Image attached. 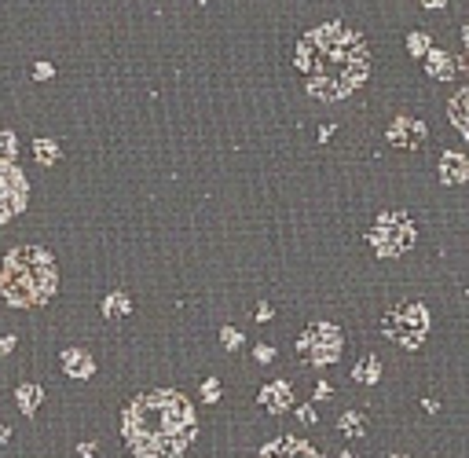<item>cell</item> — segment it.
<instances>
[{
  "label": "cell",
  "mask_w": 469,
  "mask_h": 458,
  "mask_svg": "<svg viewBox=\"0 0 469 458\" xmlns=\"http://www.w3.org/2000/svg\"><path fill=\"white\" fill-rule=\"evenodd\" d=\"M389 458H407V455H403V451H396V455H389Z\"/></svg>",
  "instance_id": "cell-34"
},
{
  "label": "cell",
  "mask_w": 469,
  "mask_h": 458,
  "mask_svg": "<svg viewBox=\"0 0 469 458\" xmlns=\"http://www.w3.org/2000/svg\"><path fill=\"white\" fill-rule=\"evenodd\" d=\"M447 118H451V125L469 140V84L447 103Z\"/></svg>",
  "instance_id": "cell-13"
},
{
  "label": "cell",
  "mask_w": 469,
  "mask_h": 458,
  "mask_svg": "<svg viewBox=\"0 0 469 458\" xmlns=\"http://www.w3.org/2000/svg\"><path fill=\"white\" fill-rule=\"evenodd\" d=\"M381 330H385L389 341H396V345L414 352V348L425 345V334H429V308L418 304V301L389 308L385 319H381Z\"/></svg>",
  "instance_id": "cell-4"
},
{
  "label": "cell",
  "mask_w": 469,
  "mask_h": 458,
  "mask_svg": "<svg viewBox=\"0 0 469 458\" xmlns=\"http://www.w3.org/2000/svg\"><path fill=\"white\" fill-rule=\"evenodd\" d=\"M297 70L315 99H348L370 73V48L356 29L341 23H323L297 45Z\"/></svg>",
  "instance_id": "cell-1"
},
{
  "label": "cell",
  "mask_w": 469,
  "mask_h": 458,
  "mask_svg": "<svg viewBox=\"0 0 469 458\" xmlns=\"http://www.w3.org/2000/svg\"><path fill=\"white\" fill-rule=\"evenodd\" d=\"M19 151V140H15V132H0V162H12Z\"/></svg>",
  "instance_id": "cell-20"
},
{
  "label": "cell",
  "mask_w": 469,
  "mask_h": 458,
  "mask_svg": "<svg viewBox=\"0 0 469 458\" xmlns=\"http://www.w3.org/2000/svg\"><path fill=\"white\" fill-rule=\"evenodd\" d=\"M341 348H345V337H341V330L334 323H312V326H304L301 337H297V356L312 359L315 367L337 363Z\"/></svg>",
  "instance_id": "cell-6"
},
{
  "label": "cell",
  "mask_w": 469,
  "mask_h": 458,
  "mask_svg": "<svg viewBox=\"0 0 469 458\" xmlns=\"http://www.w3.org/2000/svg\"><path fill=\"white\" fill-rule=\"evenodd\" d=\"M62 370H67L70 378H92L95 374V363H92V356L84 352V348H62Z\"/></svg>",
  "instance_id": "cell-12"
},
{
  "label": "cell",
  "mask_w": 469,
  "mask_h": 458,
  "mask_svg": "<svg viewBox=\"0 0 469 458\" xmlns=\"http://www.w3.org/2000/svg\"><path fill=\"white\" fill-rule=\"evenodd\" d=\"M261 403H264V411H272V414L290 411V403H293L290 381H268V385L261 389Z\"/></svg>",
  "instance_id": "cell-10"
},
{
  "label": "cell",
  "mask_w": 469,
  "mask_h": 458,
  "mask_svg": "<svg viewBox=\"0 0 469 458\" xmlns=\"http://www.w3.org/2000/svg\"><path fill=\"white\" fill-rule=\"evenodd\" d=\"M429 73H433V77H455V59L451 56H444V51H433V56H429Z\"/></svg>",
  "instance_id": "cell-18"
},
{
  "label": "cell",
  "mask_w": 469,
  "mask_h": 458,
  "mask_svg": "<svg viewBox=\"0 0 469 458\" xmlns=\"http://www.w3.org/2000/svg\"><path fill=\"white\" fill-rule=\"evenodd\" d=\"M257 458H323L312 444L297 440V436H279V440L264 444Z\"/></svg>",
  "instance_id": "cell-9"
},
{
  "label": "cell",
  "mask_w": 469,
  "mask_h": 458,
  "mask_svg": "<svg viewBox=\"0 0 469 458\" xmlns=\"http://www.w3.org/2000/svg\"><path fill=\"white\" fill-rule=\"evenodd\" d=\"M337 429L348 436V440H359V436H367V418L359 411H345L341 414V422H337Z\"/></svg>",
  "instance_id": "cell-16"
},
{
  "label": "cell",
  "mask_w": 469,
  "mask_h": 458,
  "mask_svg": "<svg viewBox=\"0 0 469 458\" xmlns=\"http://www.w3.org/2000/svg\"><path fill=\"white\" fill-rule=\"evenodd\" d=\"M297 418H301L304 425H315V407H308V403H304V407H297Z\"/></svg>",
  "instance_id": "cell-25"
},
{
  "label": "cell",
  "mask_w": 469,
  "mask_h": 458,
  "mask_svg": "<svg viewBox=\"0 0 469 458\" xmlns=\"http://www.w3.org/2000/svg\"><path fill=\"white\" fill-rule=\"evenodd\" d=\"M440 180H444L447 187L466 184V180H469V158L455 154V151H444V158H440Z\"/></svg>",
  "instance_id": "cell-11"
},
{
  "label": "cell",
  "mask_w": 469,
  "mask_h": 458,
  "mask_svg": "<svg viewBox=\"0 0 469 458\" xmlns=\"http://www.w3.org/2000/svg\"><path fill=\"white\" fill-rule=\"evenodd\" d=\"M414 224L407 213H381L374 220V228L367 231V242L374 246L378 257H396V253H407L414 246Z\"/></svg>",
  "instance_id": "cell-5"
},
{
  "label": "cell",
  "mask_w": 469,
  "mask_h": 458,
  "mask_svg": "<svg viewBox=\"0 0 469 458\" xmlns=\"http://www.w3.org/2000/svg\"><path fill=\"white\" fill-rule=\"evenodd\" d=\"M220 341H224V348H228V352H239V348H242V334H239L234 326H224V330H220Z\"/></svg>",
  "instance_id": "cell-21"
},
{
  "label": "cell",
  "mask_w": 469,
  "mask_h": 458,
  "mask_svg": "<svg viewBox=\"0 0 469 458\" xmlns=\"http://www.w3.org/2000/svg\"><path fill=\"white\" fill-rule=\"evenodd\" d=\"M15 348V337H0V352H12Z\"/></svg>",
  "instance_id": "cell-30"
},
{
  "label": "cell",
  "mask_w": 469,
  "mask_h": 458,
  "mask_svg": "<svg viewBox=\"0 0 469 458\" xmlns=\"http://www.w3.org/2000/svg\"><path fill=\"white\" fill-rule=\"evenodd\" d=\"M34 154H37V162L40 165H56L59 162V147H56V140H34Z\"/></svg>",
  "instance_id": "cell-19"
},
{
  "label": "cell",
  "mask_w": 469,
  "mask_h": 458,
  "mask_svg": "<svg viewBox=\"0 0 469 458\" xmlns=\"http://www.w3.org/2000/svg\"><path fill=\"white\" fill-rule=\"evenodd\" d=\"M34 77H37V81H48V77H51V67H48V62H37V67H34Z\"/></svg>",
  "instance_id": "cell-26"
},
{
  "label": "cell",
  "mask_w": 469,
  "mask_h": 458,
  "mask_svg": "<svg viewBox=\"0 0 469 458\" xmlns=\"http://www.w3.org/2000/svg\"><path fill=\"white\" fill-rule=\"evenodd\" d=\"M275 359V348L272 345H257V363H272Z\"/></svg>",
  "instance_id": "cell-24"
},
{
  "label": "cell",
  "mask_w": 469,
  "mask_h": 458,
  "mask_svg": "<svg viewBox=\"0 0 469 458\" xmlns=\"http://www.w3.org/2000/svg\"><path fill=\"white\" fill-rule=\"evenodd\" d=\"M8 436H12V429H8V425H0V444H8Z\"/></svg>",
  "instance_id": "cell-31"
},
{
  "label": "cell",
  "mask_w": 469,
  "mask_h": 458,
  "mask_svg": "<svg viewBox=\"0 0 469 458\" xmlns=\"http://www.w3.org/2000/svg\"><path fill=\"white\" fill-rule=\"evenodd\" d=\"M425 40H429V37H422V34H411V51H414V56H422V51L429 48V45H425Z\"/></svg>",
  "instance_id": "cell-23"
},
{
  "label": "cell",
  "mask_w": 469,
  "mask_h": 458,
  "mask_svg": "<svg viewBox=\"0 0 469 458\" xmlns=\"http://www.w3.org/2000/svg\"><path fill=\"white\" fill-rule=\"evenodd\" d=\"M77 455H81V458H92V455H95V444H92V440L77 444Z\"/></svg>",
  "instance_id": "cell-27"
},
{
  "label": "cell",
  "mask_w": 469,
  "mask_h": 458,
  "mask_svg": "<svg viewBox=\"0 0 469 458\" xmlns=\"http://www.w3.org/2000/svg\"><path fill=\"white\" fill-rule=\"evenodd\" d=\"M425 140H429V129L414 118H396L389 125V143L400 147V151H418Z\"/></svg>",
  "instance_id": "cell-8"
},
{
  "label": "cell",
  "mask_w": 469,
  "mask_h": 458,
  "mask_svg": "<svg viewBox=\"0 0 469 458\" xmlns=\"http://www.w3.org/2000/svg\"><path fill=\"white\" fill-rule=\"evenodd\" d=\"M352 378H356L359 385H374V381L381 378V363H378L374 356H363L356 367H352Z\"/></svg>",
  "instance_id": "cell-17"
},
{
  "label": "cell",
  "mask_w": 469,
  "mask_h": 458,
  "mask_svg": "<svg viewBox=\"0 0 469 458\" xmlns=\"http://www.w3.org/2000/svg\"><path fill=\"white\" fill-rule=\"evenodd\" d=\"M26 198H29V191H26V176L19 173V169H15L12 162H0V224L12 220L15 213H23Z\"/></svg>",
  "instance_id": "cell-7"
},
{
  "label": "cell",
  "mask_w": 469,
  "mask_h": 458,
  "mask_svg": "<svg viewBox=\"0 0 469 458\" xmlns=\"http://www.w3.org/2000/svg\"><path fill=\"white\" fill-rule=\"evenodd\" d=\"M337 458H356V451H341Z\"/></svg>",
  "instance_id": "cell-33"
},
{
  "label": "cell",
  "mask_w": 469,
  "mask_h": 458,
  "mask_svg": "<svg viewBox=\"0 0 469 458\" xmlns=\"http://www.w3.org/2000/svg\"><path fill=\"white\" fill-rule=\"evenodd\" d=\"M422 4H425V8H444L447 0H422Z\"/></svg>",
  "instance_id": "cell-32"
},
{
  "label": "cell",
  "mask_w": 469,
  "mask_h": 458,
  "mask_svg": "<svg viewBox=\"0 0 469 458\" xmlns=\"http://www.w3.org/2000/svg\"><path fill=\"white\" fill-rule=\"evenodd\" d=\"M59 286V272H56V257L40 246H19L4 257L0 268V293L8 304L15 308H34L45 304Z\"/></svg>",
  "instance_id": "cell-3"
},
{
  "label": "cell",
  "mask_w": 469,
  "mask_h": 458,
  "mask_svg": "<svg viewBox=\"0 0 469 458\" xmlns=\"http://www.w3.org/2000/svg\"><path fill=\"white\" fill-rule=\"evenodd\" d=\"M257 319H261V323H268V319H272V308L261 304V308H257Z\"/></svg>",
  "instance_id": "cell-29"
},
{
  "label": "cell",
  "mask_w": 469,
  "mask_h": 458,
  "mask_svg": "<svg viewBox=\"0 0 469 458\" xmlns=\"http://www.w3.org/2000/svg\"><path fill=\"white\" fill-rule=\"evenodd\" d=\"M330 392H334V389H330L326 381H319V385H315V400H330Z\"/></svg>",
  "instance_id": "cell-28"
},
{
  "label": "cell",
  "mask_w": 469,
  "mask_h": 458,
  "mask_svg": "<svg viewBox=\"0 0 469 458\" xmlns=\"http://www.w3.org/2000/svg\"><path fill=\"white\" fill-rule=\"evenodd\" d=\"M121 436L136 458H180L195 444L198 418L184 392L151 389L121 411Z\"/></svg>",
  "instance_id": "cell-2"
},
{
  "label": "cell",
  "mask_w": 469,
  "mask_h": 458,
  "mask_svg": "<svg viewBox=\"0 0 469 458\" xmlns=\"http://www.w3.org/2000/svg\"><path fill=\"white\" fill-rule=\"evenodd\" d=\"M15 403H19V411H23V414H37V407L45 403V389L34 385V381H26V385L15 389Z\"/></svg>",
  "instance_id": "cell-14"
},
{
  "label": "cell",
  "mask_w": 469,
  "mask_h": 458,
  "mask_svg": "<svg viewBox=\"0 0 469 458\" xmlns=\"http://www.w3.org/2000/svg\"><path fill=\"white\" fill-rule=\"evenodd\" d=\"M103 315H106V319H125V315H132V301H129V293L114 290V293L103 301Z\"/></svg>",
  "instance_id": "cell-15"
},
{
  "label": "cell",
  "mask_w": 469,
  "mask_h": 458,
  "mask_svg": "<svg viewBox=\"0 0 469 458\" xmlns=\"http://www.w3.org/2000/svg\"><path fill=\"white\" fill-rule=\"evenodd\" d=\"M202 400H206V403H217V400H220V381H217V378H206V381H202Z\"/></svg>",
  "instance_id": "cell-22"
}]
</instances>
